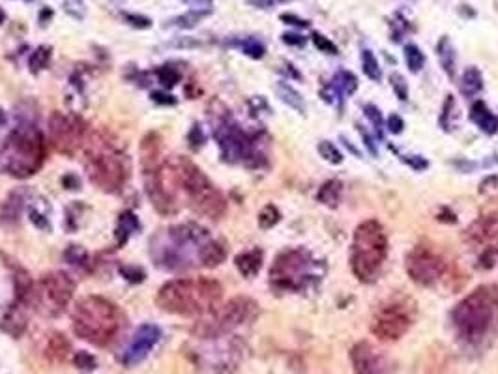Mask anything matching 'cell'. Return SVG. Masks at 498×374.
Returning <instances> with one entry per match:
<instances>
[{
    "instance_id": "d4e9b609",
    "label": "cell",
    "mask_w": 498,
    "mask_h": 374,
    "mask_svg": "<svg viewBox=\"0 0 498 374\" xmlns=\"http://www.w3.org/2000/svg\"><path fill=\"white\" fill-rule=\"evenodd\" d=\"M341 197H343V184L339 180L324 181L317 193L318 202H323L324 206L330 208H336L341 202Z\"/></svg>"
},
{
    "instance_id": "9f6ffc18",
    "label": "cell",
    "mask_w": 498,
    "mask_h": 374,
    "mask_svg": "<svg viewBox=\"0 0 498 374\" xmlns=\"http://www.w3.org/2000/svg\"><path fill=\"white\" fill-rule=\"evenodd\" d=\"M51 15H52V12H51V10H49V8H46V10H44V12L39 13V21H41V25H44V21L49 19V17H51Z\"/></svg>"
},
{
    "instance_id": "db71d44e",
    "label": "cell",
    "mask_w": 498,
    "mask_h": 374,
    "mask_svg": "<svg viewBox=\"0 0 498 374\" xmlns=\"http://www.w3.org/2000/svg\"><path fill=\"white\" fill-rule=\"evenodd\" d=\"M171 47H197L199 46V41H195V39L191 38H180V39H176V41H173V43H169Z\"/></svg>"
},
{
    "instance_id": "603a6c76",
    "label": "cell",
    "mask_w": 498,
    "mask_h": 374,
    "mask_svg": "<svg viewBox=\"0 0 498 374\" xmlns=\"http://www.w3.org/2000/svg\"><path fill=\"white\" fill-rule=\"evenodd\" d=\"M139 230V219L133 212H124L120 213L117 223V244L118 247H122L128 244V239Z\"/></svg>"
},
{
    "instance_id": "ab89813d",
    "label": "cell",
    "mask_w": 498,
    "mask_h": 374,
    "mask_svg": "<svg viewBox=\"0 0 498 374\" xmlns=\"http://www.w3.org/2000/svg\"><path fill=\"white\" fill-rule=\"evenodd\" d=\"M120 273H122V277L128 283L137 284L144 281V271L141 268H137V266H120Z\"/></svg>"
},
{
    "instance_id": "ffe728a7",
    "label": "cell",
    "mask_w": 498,
    "mask_h": 374,
    "mask_svg": "<svg viewBox=\"0 0 498 374\" xmlns=\"http://www.w3.org/2000/svg\"><path fill=\"white\" fill-rule=\"evenodd\" d=\"M470 118L487 135H495L498 131V118L492 115L489 107L483 101H476L470 109Z\"/></svg>"
},
{
    "instance_id": "680465c9",
    "label": "cell",
    "mask_w": 498,
    "mask_h": 374,
    "mask_svg": "<svg viewBox=\"0 0 498 374\" xmlns=\"http://www.w3.org/2000/svg\"><path fill=\"white\" fill-rule=\"evenodd\" d=\"M6 122H8L6 115H4V112H2V110H0V126H4V124H6Z\"/></svg>"
},
{
    "instance_id": "3957f363",
    "label": "cell",
    "mask_w": 498,
    "mask_h": 374,
    "mask_svg": "<svg viewBox=\"0 0 498 374\" xmlns=\"http://www.w3.org/2000/svg\"><path fill=\"white\" fill-rule=\"evenodd\" d=\"M223 299V286L208 277L173 279L157 291L155 304L165 313L201 318Z\"/></svg>"
},
{
    "instance_id": "2e32d148",
    "label": "cell",
    "mask_w": 498,
    "mask_h": 374,
    "mask_svg": "<svg viewBox=\"0 0 498 374\" xmlns=\"http://www.w3.org/2000/svg\"><path fill=\"white\" fill-rule=\"evenodd\" d=\"M160 339H162V329L154 326V324H142L141 328L135 331V335L130 341V344L124 348L122 355H120V362L126 367H133L137 363H141L150 354V350L157 344Z\"/></svg>"
},
{
    "instance_id": "1f68e13d",
    "label": "cell",
    "mask_w": 498,
    "mask_h": 374,
    "mask_svg": "<svg viewBox=\"0 0 498 374\" xmlns=\"http://www.w3.org/2000/svg\"><path fill=\"white\" fill-rule=\"evenodd\" d=\"M210 12H201V10H191V12L184 13L180 17H176V19H171L169 21L167 26H178V28H193L202 17H207Z\"/></svg>"
},
{
    "instance_id": "ba28073f",
    "label": "cell",
    "mask_w": 498,
    "mask_h": 374,
    "mask_svg": "<svg viewBox=\"0 0 498 374\" xmlns=\"http://www.w3.org/2000/svg\"><path fill=\"white\" fill-rule=\"evenodd\" d=\"M388 257V238L379 221L369 219L356 226L350 246V268L358 281L373 283Z\"/></svg>"
},
{
    "instance_id": "d590c367",
    "label": "cell",
    "mask_w": 498,
    "mask_h": 374,
    "mask_svg": "<svg viewBox=\"0 0 498 374\" xmlns=\"http://www.w3.org/2000/svg\"><path fill=\"white\" fill-rule=\"evenodd\" d=\"M240 47H242L244 55H247L249 59H255V60L262 59L266 52L265 43L259 41L257 38H246L244 41H240Z\"/></svg>"
},
{
    "instance_id": "d6986e66",
    "label": "cell",
    "mask_w": 498,
    "mask_h": 374,
    "mask_svg": "<svg viewBox=\"0 0 498 374\" xmlns=\"http://www.w3.org/2000/svg\"><path fill=\"white\" fill-rule=\"evenodd\" d=\"M262 258H265L262 251L255 247V249H249V251L240 253L236 260H234V264H236V268H238V271L244 277L249 279L255 277L260 271V268H262Z\"/></svg>"
},
{
    "instance_id": "9c48e42d",
    "label": "cell",
    "mask_w": 498,
    "mask_h": 374,
    "mask_svg": "<svg viewBox=\"0 0 498 374\" xmlns=\"http://www.w3.org/2000/svg\"><path fill=\"white\" fill-rule=\"evenodd\" d=\"M255 313H257V304L251 297L236 296L201 316L191 328V333L199 339H218L244 326L247 320H251Z\"/></svg>"
},
{
    "instance_id": "9a60e30c",
    "label": "cell",
    "mask_w": 498,
    "mask_h": 374,
    "mask_svg": "<svg viewBox=\"0 0 498 374\" xmlns=\"http://www.w3.org/2000/svg\"><path fill=\"white\" fill-rule=\"evenodd\" d=\"M466 242L476 249L481 262L492 264V258L498 255V208L479 215L472 225L466 228Z\"/></svg>"
},
{
    "instance_id": "74e56055",
    "label": "cell",
    "mask_w": 498,
    "mask_h": 374,
    "mask_svg": "<svg viewBox=\"0 0 498 374\" xmlns=\"http://www.w3.org/2000/svg\"><path fill=\"white\" fill-rule=\"evenodd\" d=\"M64 258L68 264L73 266H84L88 262V253L84 251L81 246H70L66 249Z\"/></svg>"
},
{
    "instance_id": "681fc988",
    "label": "cell",
    "mask_w": 498,
    "mask_h": 374,
    "mask_svg": "<svg viewBox=\"0 0 498 374\" xmlns=\"http://www.w3.org/2000/svg\"><path fill=\"white\" fill-rule=\"evenodd\" d=\"M28 217H30V221H32L38 228H46V230L51 228V225H49V221H47L46 215H41V213H39L38 210H34V208L28 212Z\"/></svg>"
},
{
    "instance_id": "4fadbf2b",
    "label": "cell",
    "mask_w": 498,
    "mask_h": 374,
    "mask_svg": "<svg viewBox=\"0 0 498 374\" xmlns=\"http://www.w3.org/2000/svg\"><path fill=\"white\" fill-rule=\"evenodd\" d=\"M86 124L77 115L66 112H52L49 118V137L55 148L60 154L73 155L79 148H83L86 139Z\"/></svg>"
},
{
    "instance_id": "cb8c5ba5",
    "label": "cell",
    "mask_w": 498,
    "mask_h": 374,
    "mask_svg": "<svg viewBox=\"0 0 498 374\" xmlns=\"http://www.w3.org/2000/svg\"><path fill=\"white\" fill-rule=\"evenodd\" d=\"M70 341H68L62 333H51L46 348L47 357L52 360L55 363H62L66 362V357L70 355Z\"/></svg>"
},
{
    "instance_id": "e0dca14e",
    "label": "cell",
    "mask_w": 498,
    "mask_h": 374,
    "mask_svg": "<svg viewBox=\"0 0 498 374\" xmlns=\"http://www.w3.org/2000/svg\"><path fill=\"white\" fill-rule=\"evenodd\" d=\"M350 363L354 368V374H386L388 363L384 355L367 341L356 342L350 348Z\"/></svg>"
},
{
    "instance_id": "f907efd6",
    "label": "cell",
    "mask_w": 498,
    "mask_h": 374,
    "mask_svg": "<svg viewBox=\"0 0 498 374\" xmlns=\"http://www.w3.org/2000/svg\"><path fill=\"white\" fill-rule=\"evenodd\" d=\"M152 99L155 104L160 105H175L176 97L171 96V94H165V92H152Z\"/></svg>"
},
{
    "instance_id": "30bf717a",
    "label": "cell",
    "mask_w": 498,
    "mask_h": 374,
    "mask_svg": "<svg viewBox=\"0 0 498 374\" xmlns=\"http://www.w3.org/2000/svg\"><path fill=\"white\" fill-rule=\"evenodd\" d=\"M418 309L412 297L397 296L388 297L384 304L376 309L371 320V331L381 341H399L408 333L416 320Z\"/></svg>"
},
{
    "instance_id": "7bdbcfd3",
    "label": "cell",
    "mask_w": 498,
    "mask_h": 374,
    "mask_svg": "<svg viewBox=\"0 0 498 374\" xmlns=\"http://www.w3.org/2000/svg\"><path fill=\"white\" fill-rule=\"evenodd\" d=\"M363 110H365V117L371 120V124L375 126V129L379 131V137H381V131H382V115H381V110H379V107H375V105H365L363 107Z\"/></svg>"
},
{
    "instance_id": "277c9868",
    "label": "cell",
    "mask_w": 498,
    "mask_h": 374,
    "mask_svg": "<svg viewBox=\"0 0 498 374\" xmlns=\"http://www.w3.org/2000/svg\"><path fill=\"white\" fill-rule=\"evenodd\" d=\"M453 328L466 344H479L498 329V286L474 288L452 311Z\"/></svg>"
},
{
    "instance_id": "ac0fdd59",
    "label": "cell",
    "mask_w": 498,
    "mask_h": 374,
    "mask_svg": "<svg viewBox=\"0 0 498 374\" xmlns=\"http://www.w3.org/2000/svg\"><path fill=\"white\" fill-rule=\"evenodd\" d=\"M26 326H28V318H26V305H21L13 302L6 309L2 320H0V328L6 331L8 335L21 337L25 333Z\"/></svg>"
},
{
    "instance_id": "91938a15",
    "label": "cell",
    "mask_w": 498,
    "mask_h": 374,
    "mask_svg": "<svg viewBox=\"0 0 498 374\" xmlns=\"http://www.w3.org/2000/svg\"><path fill=\"white\" fill-rule=\"evenodd\" d=\"M26 2H28V0H26Z\"/></svg>"
},
{
    "instance_id": "836d02e7",
    "label": "cell",
    "mask_w": 498,
    "mask_h": 374,
    "mask_svg": "<svg viewBox=\"0 0 498 374\" xmlns=\"http://www.w3.org/2000/svg\"><path fill=\"white\" fill-rule=\"evenodd\" d=\"M279 219H281V213H279L278 208L274 206V204H266L259 213V226L268 230V228H274V226L278 225Z\"/></svg>"
},
{
    "instance_id": "11a10c76",
    "label": "cell",
    "mask_w": 498,
    "mask_h": 374,
    "mask_svg": "<svg viewBox=\"0 0 498 374\" xmlns=\"http://www.w3.org/2000/svg\"><path fill=\"white\" fill-rule=\"evenodd\" d=\"M360 133H362L363 141H365V146H367V148H369V152H371V154L375 155V154H376V148H375V144H373V141H371V137H369L367 133L363 131V129H360Z\"/></svg>"
},
{
    "instance_id": "5bb4252c",
    "label": "cell",
    "mask_w": 498,
    "mask_h": 374,
    "mask_svg": "<svg viewBox=\"0 0 498 374\" xmlns=\"http://www.w3.org/2000/svg\"><path fill=\"white\" fill-rule=\"evenodd\" d=\"M405 268H407L408 277L420 286H433L446 273L444 258L425 246H418L408 253Z\"/></svg>"
},
{
    "instance_id": "7c38bea8",
    "label": "cell",
    "mask_w": 498,
    "mask_h": 374,
    "mask_svg": "<svg viewBox=\"0 0 498 374\" xmlns=\"http://www.w3.org/2000/svg\"><path fill=\"white\" fill-rule=\"evenodd\" d=\"M75 292V281L66 271H49L34 284L32 305L38 309L39 315L60 316L70 305Z\"/></svg>"
},
{
    "instance_id": "60d3db41",
    "label": "cell",
    "mask_w": 498,
    "mask_h": 374,
    "mask_svg": "<svg viewBox=\"0 0 498 374\" xmlns=\"http://www.w3.org/2000/svg\"><path fill=\"white\" fill-rule=\"evenodd\" d=\"M390 83H392V88H394V92L397 94V97H399L401 101H405L408 97V86L407 83H405L403 75H399V73H392V75H390Z\"/></svg>"
},
{
    "instance_id": "f546056e",
    "label": "cell",
    "mask_w": 498,
    "mask_h": 374,
    "mask_svg": "<svg viewBox=\"0 0 498 374\" xmlns=\"http://www.w3.org/2000/svg\"><path fill=\"white\" fill-rule=\"evenodd\" d=\"M51 55H52V49L49 46H39L36 51L30 55V59H28V66H30V70L34 73H38V71L46 70L49 62H51Z\"/></svg>"
},
{
    "instance_id": "4316f807",
    "label": "cell",
    "mask_w": 498,
    "mask_h": 374,
    "mask_svg": "<svg viewBox=\"0 0 498 374\" xmlns=\"http://www.w3.org/2000/svg\"><path fill=\"white\" fill-rule=\"evenodd\" d=\"M483 88V77L479 73L478 68H468V70L463 73V79H461V90L465 96H476L479 94Z\"/></svg>"
},
{
    "instance_id": "c3c4849f",
    "label": "cell",
    "mask_w": 498,
    "mask_h": 374,
    "mask_svg": "<svg viewBox=\"0 0 498 374\" xmlns=\"http://www.w3.org/2000/svg\"><path fill=\"white\" fill-rule=\"evenodd\" d=\"M281 39H283V43H287V46H292V47L305 46V38L298 32H285L283 36H281Z\"/></svg>"
},
{
    "instance_id": "83f0119b",
    "label": "cell",
    "mask_w": 498,
    "mask_h": 374,
    "mask_svg": "<svg viewBox=\"0 0 498 374\" xmlns=\"http://www.w3.org/2000/svg\"><path fill=\"white\" fill-rule=\"evenodd\" d=\"M276 90H278L279 97L283 99L285 104L289 105V107H292V109H296L298 112H302L304 115V110H305V105H304V99H302V96L298 94L292 86H289L287 83H279L278 86H276Z\"/></svg>"
},
{
    "instance_id": "6f0895ef",
    "label": "cell",
    "mask_w": 498,
    "mask_h": 374,
    "mask_svg": "<svg viewBox=\"0 0 498 374\" xmlns=\"http://www.w3.org/2000/svg\"><path fill=\"white\" fill-rule=\"evenodd\" d=\"M4 23H6V12H4V10L0 8V26L4 25Z\"/></svg>"
},
{
    "instance_id": "7dc6e473",
    "label": "cell",
    "mask_w": 498,
    "mask_h": 374,
    "mask_svg": "<svg viewBox=\"0 0 498 374\" xmlns=\"http://www.w3.org/2000/svg\"><path fill=\"white\" fill-rule=\"evenodd\" d=\"M386 128H388L390 133H394V135H399L405 128V122H403V118L399 115H392V117L386 120Z\"/></svg>"
},
{
    "instance_id": "816d5d0a",
    "label": "cell",
    "mask_w": 498,
    "mask_h": 374,
    "mask_svg": "<svg viewBox=\"0 0 498 374\" xmlns=\"http://www.w3.org/2000/svg\"><path fill=\"white\" fill-rule=\"evenodd\" d=\"M405 161H407L408 165H412L416 170H420V168L427 167V161L423 159V157H420V155H408V159H405Z\"/></svg>"
},
{
    "instance_id": "ee69618b",
    "label": "cell",
    "mask_w": 498,
    "mask_h": 374,
    "mask_svg": "<svg viewBox=\"0 0 498 374\" xmlns=\"http://www.w3.org/2000/svg\"><path fill=\"white\" fill-rule=\"evenodd\" d=\"M124 19L128 21L131 26L135 28H150L152 26V21L144 15H137V13H124Z\"/></svg>"
},
{
    "instance_id": "f1b7e54d",
    "label": "cell",
    "mask_w": 498,
    "mask_h": 374,
    "mask_svg": "<svg viewBox=\"0 0 498 374\" xmlns=\"http://www.w3.org/2000/svg\"><path fill=\"white\" fill-rule=\"evenodd\" d=\"M155 77H157V81H160L165 88H173V86H176V84L182 81V73L176 66L165 64L160 66V68L155 70Z\"/></svg>"
},
{
    "instance_id": "f5cc1de1",
    "label": "cell",
    "mask_w": 498,
    "mask_h": 374,
    "mask_svg": "<svg viewBox=\"0 0 498 374\" xmlns=\"http://www.w3.org/2000/svg\"><path fill=\"white\" fill-rule=\"evenodd\" d=\"M62 184H64L66 189H81V181H79L77 176H73V175L64 176Z\"/></svg>"
},
{
    "instance_id": "8d00e7d4",
    "label": "cell",
    "mask_w": 498,
    "mask_h": 374,
    "mask_svg": "<svg viewBox=\"0 0 498 374\" xmlns=\"http://www.w3.org/2000/svg\"><path fill=\"white\" fill-rule=\"evenodd\" d=\"M336 86H339V90L343 94H354L358 88V79L350 71H339L336 75Z\"/></svg>"
},
{
    "instance_id": "d6a6232c",
    "label": "cell",
    "mask_w": 498,
    "mask_h": 374,
    "mask_svg": "<svg viewBox=\"0 0 498 374\" xmlns=\"http://www.w3.org/2000/svg\"><path fill=\"white\" fill-rule=\"evenodd\" d=\"M405 62H407L408 70L412 71V73H418L423 68V62H425V57L420 51V47L414 46V43L405 47Z\"/></svg>"
},
{
    "instance_id": "7402d4cb",
    "label": "cell",
    "mask_w": 498,
    "mask_h": 374,
    "mask_svg": "<svg viewBox=\"0 0 498 374\" xmlns=\"http://www.w3.org/2000/svg\"><path fill=\"white\" fill-rule=\"evenodd\" d=\"M23 191H13L10 193L4 204H2V210H0V221L6 225V223H17L21 217V210H23Z\"/></svg>"
},
{
    "instance_id": "b9f144b4",
    "label": "cell",
    "mask_w": 498,
    "mask_h": 374,
    "mask_svg": "<svg viewBox=\"0 0 498 374\" xmlns=\"http://www.w3.org/2000/svg\"><path fill=\"white\" fill-rule=\"evenodd\" d=\"M311 38H313V43L317 46V49H320V51L326 52V55H337V47L334 46V41H330L326 36H323V34L318 32H313Z\"/></svg>"
},
{
    "instance_id": "7a4b0ae2",
    "label": "cell",
    "mask_w": 498,
    "mask_h": 374,
    "mask_svg": "<svg viewBox=\"0 0 498 374\" xmlns=\"http://www.w3.org/2000/svg\"><path fill=\"white\" fill-rule=\"evenodd\" d=\"M208 118L212 124V133L220 144L221 157L227 163H240L247 168H259L266 165V155L260 150L259 135L247 133L233 112L220 99H212L208 105Z\"/></svg>"
},
{
    "instance_id": "6da1fadb",
    "label": "cell",
    "mask_w": 498,
    "mask_h": 374,
    "mask_svg": "<svg viewBox=\"0 0 498 374\" xmlns=\"http://www.w3.org/2000/svg\"><path fill=\"white\" fill-rule=\"evenodd\" d=\"M212 236L197 223L169 226L152 238V258L157 268L178 271L201 266V251Z\"/></svg>"
},
{
    "instance_id": "f35d334b",
    "label": "cell",
    "mask_w": 498,
    "mask_h": 374,
    "mask_svg": "<svg viewBox=\"0 0 498 374\" xmlns=\"http://www.w3.org/2000/svg\"><path fill=\"white\" fill-rule=\"evenodd\" d=\"M73 363H75V367L84 371V373H90L96 368V357L88 352H84V350H79L77 354L73 355Z\"/></svg>"
},
{
    "instance_id": "4dcf8cb0",
    "label": "cell",
    "mask_w": 498,
    "mask_h": 374,
    "mask_svg": "<svg viewBox=\"0 0 498 374\" xmlns=\"http://www.w3.org/2000/svg\"><path fill=\"white\" fill-rule=\"evenodd\" d=\"M362 68L363 73H365L371 81H381V66H379V60L375 59V55L369 51V49H365V51L362 52Z\"/></svg>"
},
{
    "instance_id": "8fae6325",
    "label": "cell",
    "mask_w": 498,
    "mask_h": 374,
    "mask_svg": "<svg viewBox=\"0 0 498 374\" xmlns=\"http://www.w3.org/2000/svg\"><path fill=\"white\" fill-rule=\"evenodd\" d=\"M315 260L304 249H287L279 253L270 268V284L279 292H300L309 284Z\"/></svg>"
},
{
    "instance_id": "bcb514c9",
    "label": "cell",
    "mask_w": 498,
    "mask_h": 374,
    "mask_svg": "<svg viewBox=\"0 0 498 374\" xmlns=\"http://www.w3.org/2000/svg\"><path fill=\"white\" fill-rule=\"evenodd\" d=\"M281 21H285L287 25H292V26H298V28H307L309 26V21L307 19H302V17H298L294 13H281Z\"/></svg>"
},
{
    "instance_id": "5b68a950",
    "label": "cell",
    "mask_w": 498,
    "mask_h": 374,
    "mask_svg": "<svg viewBox=\"0 0 498 374\" xmlns=\"http://www.w3.org/2000/svg\"><path fill=\"white\" fill-rule=\"evenodd\" d=\"M73 333L94 346H107L120 331L122 320L117 305L102 296H86L79 299L73 315Z\"/></svg>"
},
{
    "instance_id": "8992f818",
    "label": "cell",
    "mask_w": 498,
    "mask_h": 374,
    "mask_svg": "<svg viewBox=\"0 0 498 374\" xmlns=\"http://www.w3.org/2000/svg\"><path fill=\"white\" fill-rule=\"evenodd\" d=\"M2 168L15 178H28L46 161V139L34 124H19L0 150Z\"/></svg>"
},
{
    "instance_id": "44dd1931",
    "label": "cell",
    "mask_w": 498,
    "mask_h": 374,
    "mask_svg": "<svg viewBox=\"0 0 498 374\" xmlns=\"http://www.w3.org/2000/svg\"><path fill=\"white\" fill-rule=\"evenodd\" d=\"M227 258V247L221 239H210L201 251L202 268H218Z\"/></svg>"
},
{
    "instance_id": "e575fe53",
    "label": "cell",
    "mask_w": 498,
    "mask_h": 374,
    "mask_svg": "<svg viewBox=\"0 0 498 374\" xmlns=\"http://www.w3.org/2000/svg\"><path fill=\"white\" fill-rule=\"evenodd\" d=\"M318 154L323 155L324 159L332 165H341L343 163V154L337 150V146L330 141H320L318 142Z\"/></svg>"
},
{
    "instance_id": "f6af8a7d",
    "label": "cell",
    "mask_w": 498,
    "mask_h": 374,
    "mask_svg": "<svg viewBox=\"0 0 498 374\" xmlns=\"http://www.w3.org/2000/svg\"><path fill=\"white\" fill-rule=\"evenodd\" d=\"M207 141V137L202 133V128L199 124H195L193 129H191V133H189V142H191V148H201L202 144Z\"/></svg>"
},
{
    "instance_id": "52a82bcc",
    "label": "cell",
    "mask_w": 498,
    "mask_h": 374,
    "mask_svg": "<svg viewBox=\"0 0 498 374\" xmlns=\"http://www.w3.org/2000/svg\"><path fill=\"white\" fill-rule=\"evenodd\" d=\"M84 168L90 181L105 193H117L126 184L128 173L117 146L102 133L84 139Z\"/></svg>"
},
{
    "instance_id": "484cf974",
    "label": "cell",
    "mask_w": 498,
    "mask_h": 374,
    "mask_svg": "<svg viewBox=\"0 0 498 374\" xmlns=\"http://www.w3.org/2000/svg\"><path fill=\"white\" fill-rule=\"evenodd\" d=\"M437 55H439L440 64L448 73V77H453L455 75V51H453V46L450 43L448 36H442L437 43Z\"/></svg>"
}]
</instances>
